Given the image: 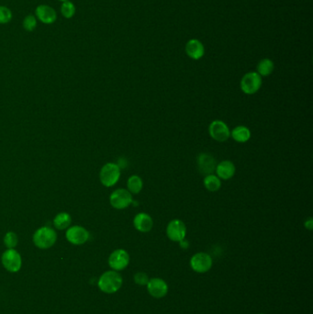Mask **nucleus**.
Returning a JSON list of instances; mask_svg holds the SVG:
<instances>
[{"instance_id":"1","label":"nucleus","mask_w":313,"mask_h":314,"mask_svg":"<svg viewBox=\"0 0 313 314\" xmlns=\"http://www.w3.org/2000/svg\"><path fill=\"white\" fill-rule=\"evenodd\" d=\"M99 288L101 291L108 294L117 292L122 286V276L117 271H107L99 279Z\"/></svg>"},{"instance_id":"2","label":"nucleus","mask_w":313,"mask_h":314,"mask_svg":"<svg viewBox=\"0 0 313 314\" xmlns=\"http://www.w3.org/2000/svg\"><path fill=\"white\" fill-rule=\"evenodd\" d=\"M57 234L50 227H42L35 231L33 242L35 245L41 249H48L55 244Z\"/></svg>"},{"instance_id":"3","label":"nucleus","mask_w":313,"mask_h":314,"mask_svg":"<svg viewBox=\"0 0 313 314\" xmlns=\"http://www.w3.org/2000/svg\"><path fill=\"white\" fill-rule=\"evenodd\" d=\"M121 176L120 166L114 163L106 164L100 171V181L107 188L113 187Z\"/></svg>"},{"instance_id":"4","label":"nucleus","mask_w":313,"mask_h":314,"mask_svg":"<svg viewBox=\"0 0 313 314\" xmlns=\"http://www.w3.org/2000/svg\"><path fill=\"white\" fill-rule=\"evenodd\" d=\"M240 86L244 94L253 95L261 88L262 76L257 74V72H249L243 76Z\"/></svg>"},{"instance_id":"5","label":"nucleus","mask_w":313,"mask_h":314,"mask_svg":"<svg viewBox=\"0 0 313 314\" xmlns=\"http://www.w3.org/2000/svg\"><path fill=\"white\" fill-rule=\"evenodd\" d=\"M209 133L212 139L223 143L231 137V131L226 123L221 120H215L209 124Z\"/></svg>"},{"instance_id":"6","label":"nucleus","mask_w":313,"mask_h":314,"mask_svg":"<svg viewBox=\"0 0 313 314\" xmlns=\"http://www.w3.org/2000/svg\"><path fill=\"white\" fill-rule=\"evenodd\" d=\"M187 234L186 224L179 219L172 220L166 227V235L169 240L180 243L185 239Z\"/></svg>"},{"instance_id":"7","label":"nucleus","mask_w":313,"mask_h":314,"mask_svg":"<svg viewBox=\"0 0 313 314\" xmlns=\"http://www.w3.org/2000/svg\"><path fill=\"white\" fill-rule=\"evenodd\" d=\"M1 261L5 268L9 272L16 273L22 268V257L15 249H8L5 251Z\"/></svg>"},{"instance_id":"8","label":"nucleus","mask_w":313,"mask_h":314,"mask_svg":"<svg viewBox=\"0 0 313 314\" xmlns=\"http://www.w3.org/2000/svg\"><path fill=\"white\" fill-rule=\"evenodd\" d=\"M109 201L111 206L117 209H126L133 202L131 193L124 188H119L112 192Z\"/></svg>"},{"instance_id":"9","label":"nucleus","mask_w":313,"mask_h":314,"mask_svg":"<svg viewBox=\"0 0 313 314\" xmlns=\"http://www.w3.org/2000/svg\"><path fill=\"white\" fill-rule=\"evenodd\" d=\"M190 266L197 273L203 274L211 268L212 258H210L209 253L202 252L195 253L190 259Z\"/></svg>"},{"instance_id":"10","label":"nucleus","mask_w":313,"mask_h":314,"mask_svg":"<svg viewBox=\"0 0 313 314\" xmlns=\"http://www.w3.org/2000/svg\"><path fill=\"white\" fill-rule=\"evenodd\" d=\"M130 263V256L125 250L118 249L109 256V265L113 270L121 271L126 268Z\"/></svg>"},{"instance_id":"11","label":"nucleus","mask_w":313,"mask_h":314,"mask_svg":"<svg viewBox=\"0 0 313 314\" xmlns=\"http://www.w3.org/2000/svg\"><path fill=\"white\" fill-rule=\"evenodd\" d=\"M197 164L200 174H204L205 176L208 174H213L217 166L215 158L211 154L207 153H200L197 158Z\"/></svg>"},{"instance_id":"12","label":"nucleus","mask_w":313,"mask_h":314,"mask_svg":"<svg viewBox=\"0 0 313 314\" xmlns=\"http://www.w3.org/2000/svg\"><path fill=\"white\" fill-rule=\"evenodd\" d=\"M147 290L151 296L155 299H161L168 292V286L164 279L159 278H153L149 280Z\"/></svg>"},{"instance_id":"13","label":"nucleus","mask_w":313,"mask_h":314,"mask_svg":"<svg viewBox=\"0 0 313 314\" xmlns=\"http://www.w3.org/2000/svg\"><path fill=\"white\" fill-rule=\"evenodd\" d=\"M66 239L71 244L75 245L85 244L89 239V232L81 226H74L69 228L66 231Z\"/></svg>"},{"instance_id":"14","label":"nucleus","mask_w":313,"mask_h":314,"mask_svg":"<svg viewBox=\"0 0 313 314\" xmlns=\"http://www.w3.org/2000/svg\"><path fill=\"white\" fill-rule=\"evenodd\" d=\"M36 17L44 24H52L57 18L56 11L48 5H40L35 9Z\"/></svg>"},{"instance_id":"15","label":"nucleus","mask_w":313,"mask_h":314,"mask_svg":"<svg viewBox=\"0 0 313 314\" xmlns=\"http://www.w3.org/2000/svg\"><path fill=\"white\" fill-rule=\"evenodd\" d=\"M133 225L137 231L141 232H149L153 227V221L149 214L140 212L135 215L133 219Z\"/></svg>"},{"instance_id":"16","label":"nucleus","mask_w":313,"mask_h":314,"mask_svg":"<svg viewBox=\"0 0 313 314\" xmlns=\"http://www.w3.org/2000/svg\"><path fill=\"white\" fill-rule=\"evenodd\" d=\"M186 52L193 60H200L204 56V45L199 40H189L186 44Z\"/></svg>"},{"instance_id":"17","label":"nucleus","mask_w":313,"mask_h":314,"mask_svg":"<svg viewBox=\"0 0 313 314\" xmlns=\"http://www.w3.org/2000/svg\"><path fill=\"white\" fill-rule=\"evenodd\" d=\"M235 171H236V168H235L234 164L230 160H224V161L219 163L215 169L218 178L220 179H223V180L231 179L234 175Z\"/></svg>"},{"instance_id":"18","label":"nucleus","mask_w":313,"mask_h":314,"mask_svg":"<svg viewBox=\"0 0 313 314\" xmlns=\"http://www.w3.org/2000/svg\"><path fill=\"white\" fill-rule=\"evenodd\" d=\"M231 136L232 139L237 143H246L251 138V131L246 126L235 127L234 129L231 131Z\"/></svg>"},{"instance_id":"19","label":"nucleus","mask_w":313,"mask_h":314,"mask_svg":"<svg viewBox=\"0 0 313 314\" xmlns=\"http://www.w3.org/2000/svg\"><path fill=\"white\" fill-rule=\"evenodd\" d=\"M127 188L128 191L131 194H139L140 192L142 191V189L144 188V182L143 179L140 178L139 175H131L127 181Z\"/></svg>"},{"instance_id":"20","label":"nucleus","mask_w":313,"mask_h":314,"mask_svg":"<svg viewBox=\"0 0 313 314\" xmlns=\"http://www.w3.org/2000/svg\"><path fill=\"white\" fill-rule=\"evenodd\" d=\"M275 69L274 62L268 58L262 59L257 65V74L260 76H268Z\"/></svg>"},{"instance_id":"21","label":"nucleus","mask_w":313,"mask_h":314,"mask_svg":"<svg viewBox=\"0 0 313 314\" xmlns=\"http://www.w3.org/2000/svg\"><path fill=\"white\" fill-rule=\"evenodd\" d=\"M203 183H204V187L206 189H208L210 192L218 191L222 187L221 179H219L217 175L214 174L206 175Z\"/></svg>"},{"instance_id":"22","label":"nucleus","mask_w":313,"mask_h":314,"mask_svg":"<svg viewBox=\"0 0 313 314\" xmlns=\"http://www.w3.org/2000/svg\"><path fill=\"white\" fill-rule=\"evenodd\" d=\"M72 222V219L69 214L66 212H62L57 215L56 217L53 220V224L56 227L58 230H65L67 227L69 226Z\"/></svg>"},{"instance_id":"23","label":"nucleus","mask_w":313,"mask_h":314,"mask_svg":"<svg viewBox=\"0 0 313 314\" xmlns=\"http://www.w3.org/2000/svg\"><path fill=\"white\" fill-rule=\"evenodd\" d=\"M61 13L66 18H71L75 14V7L71 1L63 2L61 7Z\"/></svg>"},{"instance_id":"24","label":"nucleus","mask_w":313,"mask_h":314,"mask_svg":"<svg viewBox=\"0 0 313 314\" xmlns=\"http://www.w3.org/2000/svg\"><path fill=\"white\" fill-rule=\"evenodd\" d=\"M11 19H12L11 10L5 6H0V24H7L11 22Z\"/></svg>"},{"instance_id":"25","label":"nucleus","mask_w":313,"mask_h":314,"mask_svg":"<svg viewBox=\"0 0 313 314\" xmlns=\"http://www.w3.org/2000/svg\"><path fill=\"white\" fill-rule=\"evenodd\" d=\"M37 27V18L33 15H28L23 21V28L27 31H33Z\"/></svg>"},{"instance_id":"26","label":"nucleus","mask_w":313,"mask_h":314,"mask_svg":"<svg viewBox=\"0 0 313 314\" xmlns=\"http://www.w3.org/2000/svg\"><path fill=\"white\" fill-rule=\"evenodd\" d=\"M5 245L9 249H13L17 244V237L13 231H9L4 237Z\"/></svg>"},{"instance_id":"27","label":"nucleus","mask_w":313,"mask_h":314,"mask_svg":"<svg viewBox=\"0 0 313 314\" xmlns=\"http://www.w3.org/2000/svg\"><path fill=\"white\" fill-rule=\"evenodd\" d=\"M148 276L144 272H138L134 275V282L139 286H145L149 282Z\"/></svg>"},{"instance_id":"28","label":"nucleus","mask_w":313,"mask_h":314,"mask_svg":"<svg viewBox=\"0 0 313 314\" xmlns=\"http://www.w3.org/2000/svg\"><path fill=\"white\" fill-rule=\"evenodd\" d=\"M304 226L306 229H308L309 231H311L313 228V220L312 218H308L305 221Z\"/></svg>"},{"instance_id":"29","label":"nucleus","mask_w":313,"mask_h":314,"mask_svg":"<svg viewBox=\"0 0 313 314\" xmlns=\"http://www.w3.org/2000/svg\"><path fill=\"white\" fill-rule=\"evenodd\" d=\"M59 1H62V2H66V1H69V0H59Z\"/></svg>"},{"instance_id":"30","label":"nucleus","mask_w":313,"mask_h":314,"mask_svg":"<svg viewBox=\"0 0 313 314\" xmlns=\"http://www.w3.org/2000/svg\"><path fill=\"white\" fill-rule=\"evenodd\" d=\"M259 314H264V313H259Z\"/></svg>"}]
</instances>
